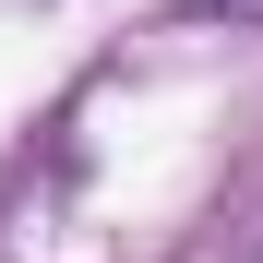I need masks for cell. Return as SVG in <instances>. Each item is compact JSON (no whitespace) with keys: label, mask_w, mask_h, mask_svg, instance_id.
<instances>
[{"label":"cell","mask_w":263,"mask_h":263,"mask_svg":"<svg viewBox=\"0 0 263 263\" xmlns=\"http://www.w3.org/2000/svg\"><path fill=\"white\" fill-rule=\"evenodd\" d=\"M180 12H203V0H180Z\"/></svg>","instance_id":"1"}]
</instances>
